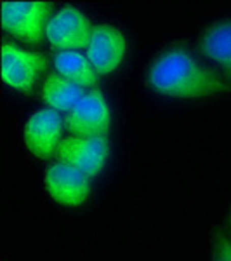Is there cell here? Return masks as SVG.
<instances>
[{"mask_svg":"<svg viewBox=\"0 0 231 261\" xmlns=\"http://www.w3.org/2000/svg\"><path fill=\"white\" fill-rule=\"evenodd\" d=\"M54 66L60 75L65 79L75 82L77 86L83 87H94L98 84V71L94 70L92 63L89 61L87 54H83L82 50H63L57 53L54 58Z\"/></svg>","mask_w":231,"mask_h":261,"instance_id":"12","label":"cell"},{"mask_svg":"<svg viewBox=\"0 0 231 261\" xmlns=\"http://www.w3.org/2000/svg\"><path fill=\"white\" fill-rule=\"evenodd\" d=\"M52 6L49 2H9L0 4L2 27L11 35L26 42H40L45 37Z\"/></svg>","mask_w":231,"mask_h":261,"instance_id":"2","label":"cell"},{"mask_svg":"<svg viewBox=\"0 0 231 261\" xmlns=\"http://www.w3.org/2000/svg\"><path fill=\"white\" fill-rule=\"evenodd\" d=\"M40 96L42 101L47 105V108H50V110L68 113L85 96V92H83V87L77 86L75 82L68 81L57 71H54L44 81Z\"/></svg>","mask_w":231,"mask_h":261,"instance_id":"11","label":"cell"},{"mask_svg":"<svg viewBox=\"0 0 231 261\" xmlns=\"http://www.w3.org/2000/svg\"><path fill=\"white\" fill-rule=\"evenodd\" d=\"M56 157L60 162L83 172L87 178H96L106 166L110 145L106 138H83L71 134L63 138Z\"/></svg>","mask_w":231,"mask_h":261,"instance_id":"6","label":"cell"},{"mask_svg":"<svg viewBox=\"0 0 231 261\" xmlns=\"http://www.w3.org/2000/svg\"><path fill=\"white\" fill-rule=\"evenodd\" d=\"M94 24L91 23L85 14L73 6H66L52 14L45 39L49 40L50 47L63 50H82L89 47Z\"/></svg>","mask_w":231,"mask_h":261,"instance_id":"5","label":"cell"},{"mask_svg":"<svg viewBox=\"0 0 231 261\" xmlns=\"http://www.w3.org/2000/svg\"><path fill=\"white\" fill-rule=\"evenodd\" d=\"M212 261H231V237L217 235L212 246Z\"/></svg>","mask_w":231,"mask_h":261,"instance_id":"13","label":"cell"},{"mask_svg":"<svg viewBox=\"0 0 231 261\" xmlns=\"http://www.w3.org/2000/svg\"><path fill=\"white\" fill-rule=\"evenodd\" d=\"M229 230H231V214H229Z\"/></svg>","mask_w":231,"mask_h":261,"instance_id":"14","label":"cell"},{"mask_svg":"<svg viewBox=\"0 0 231 261\" xmlns=\"http://www.w3.org/2000/svg\"><path fill=\"white\" fill-rule=\"evenodd\" d=\"M146 81L160 96L195 99L229 89L228 81L183 47H170L151 61Z\"/></svg>","mask_w":231,"mask_h":261,"instance_id":"1","label":"cell"},{"mask_svg":"<svg viewBox=\"0 0 231 261\" xmlns=\"http://www.w3.org/2000/svg\"><path fill=\"white\" fill-rule=\"evenodd\" d=\"M111 124V110L99 89H91L65 115V127L73 136L106 138Z\"/></svg>","mask_w":231,"mask_h":261,"instance_id":"4","label":"cell"},{"mask_svg":"<svg viewBox=\"0 0 231 261\" xmlns=\"http://www.w3.org/2000/svg\"><path fill=\"white\" fill-rule=\"evenodd\" d=\"M2 81L21 92H30L40 73L49 66V60L40 53L23 49L12 42L4 40L2 49Z\"/></svg>","mask_w":231,"mask_h":261,"instance_id":"3","label":"cell"},{"mask_svg":"<svg viewBox=\"0 0 231 261\" xmlns=\"http://www.w3.org/2000/svg\"><path fill=\"white\" fill-rule=\"evenodd\" d=\"M200 50L231 82V19L209 24L198 39Z\"/></svg>","mask_w":231,"mask_h":261,"instance_id":"10","label":"cell"},{"mask_svg":"<svg viewBox=\"0 0 231 261\" xmlns=\"http://www.w3.org/2000/svg\"><path fill=\"white\" fill-rule=\"evenodd\" d=\"M85 54L98 75H110L122 65L127 54V39L113 24L98 23L94 24Z\"/></svg>","mask_w":231,"mask_h":261,"instance_id":"8","label":"cell"},{"mask_svg":"<svg viewBox=\"0 0 231 261\" xmlns=\"http://www.w3.org/2000/svg\"><path fill=\"white\" fill-rule=\"evenodd\" d=\"M63 125L65 119H61L60 112L42 108L28 117L23 129V141L26 148L35 157L49 159L57 153L63 141Z\"/></svg>","mask_w":231,"mask_h":261,"instance_id":"7","label":"cell"},{"mask_svg":"<svg viewBox=\"0 0 231 261\" xmlns=\"http://www.w3.org/2000/svg\"><path fill=\"white\" fill-rule=\"evenodd\" d=\"M44 183L49 195L66 207L82 205L91 195V178L60 161L47 167Z\"/></svg>","mask_w":231,"mask_h":261,"instance_id":"9","label":"cell"}]
</instances>
